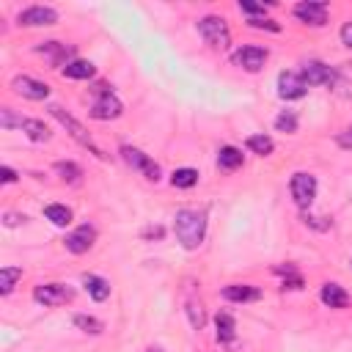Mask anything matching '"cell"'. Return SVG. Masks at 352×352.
Returning a JSON list of instances; mask_svg holds the SVG:
<instances>
[{
  "label": "cell",
  "mask_w": 352,
  "mask_h": 352,
  "mask_svg": "<svg viewBox=\"0 0 352 352\" xmlns=\"http://www.w3.org/2000/svg\"><path fill=\"white\" fill-rule=\"evenodd\" d=\"M187 314H190V322H192V327L195 330H201L204 327V308H201V302H187Z\"/></svg>",
  "instance_id": "cell-31"
},
{
  "label": "cell",
  "mask_w": 352,
  "mask_h": 352,
  "mask_svg": "<svg viewBox=\"0 0 352 352\" xmlns=\"http://www.w3.org/2000/svg\"><path fill=\"white\" fill-rule=\"evenodd\" d=\"M336 143H338L341 148H352V126L341 129V132H338V138H336Z\"/></svg>",
  "instance_id": "cell-35"
},
{
  "label": "cell",
  "mask_w": 352,
  "mask_h": 352,
  "mask_svg": "<svg viewBox=\"0 0 352 352\" xmlns=\"http://www.w3.org/2000/svg\"><path fill=\"white\" fill-rule=\"evenodd\" d=\"M82 286H85V292H88L96 302H102V300L110 297V283H107L104 278H99V275H82Z\"/></svg>",
  "instance_id": "cell-19"
},
{
  "label": "cell",
  "mask_w": 352,
  "mask_h": 352,
  "mask_svg": "<svg viewBox=\"0 0 352 352\" xmlns=\"http://www.w3.org/2000/svg\"><path fill=\"white\" fill-rule=\"evenodd\" d=\"M242 160H245L242 151L234 148V146H223L217 151V168H223V170H236L242 165Z\"/></svg>",
  "instance_id": "cell-22"
},
{
  "label": "cell",
  "mask_w": 352,
  "mask_h": 352,
  "mask_svg": "<svg viewBox=\"0 0 352 352\" xmlns=\"http://www.w3.org/2000/svg\"><path fill=\"white\" fill-rule=\"evenodd\" d=\"M267 58H270V52L264 47H253V44H245V47L234 50V55H231L234 66H239L245 72H258L267 63Z\"/></svg>",
  "instance_id": "cell-8"
},
{
  "label": "cell",
  "mask_w": 352,
  "mask_h": 352,
  "mask_svg": "<svg viewBox=\"0 0 352 352\" xmlns=\"http://www.w3.org/2000/svg\"><path fill=\"white\" fill-rule=\"evenodd\" d=\"M173 231H176V239L182 242L184 250H195L206 236V212L179 209L173 217Z\"/></svg>",
  "instance_id": "cell-1"
},
{
  "label": "cell",
  "mask_w": 352,
  "mask_h": 352,
  "mask_svg": "<svg viewBox=\"0 0 352 352\" xmlns=\"http://www.w3.org/2000/svg\"><path fill=\"white\" fill-rule=\"evenodd\" d=\"M121 157H124V162H126L129 168H135L138 173H143L148 182H160V165H157L148 154H143L140 148H135V146H121Z\"/></svg>",
  "instance_id": "cell-6"
},
{
  "label": "cell",
  "mask_w": 352,
  "mask_h": 352,
  "mask_svg": "<svg viewBox=\"0 0 352 352\" xmlns=\"http://www.w3.org/2000/svg\"><path fill=\"white\" fill-rule=\"evenodd\" d=\"M44 217H47L52 226L66 228V226L72 223V209L63 206V204H50V206H44Z\"/></svg>",
  "instance_id": "cell-23"
},
{
  "label": "cell",
  "mask_w": 352,
  "mask_h": 352,
  "mask_svg": "<svg viewBox=\"0 0 352 352\" xmlns=\"http://www.w3.org/2000/svg\"><path fill=\"white\" fill-rule=\"evenodd\" d=\"M50 116H52V118H58V121L66 126V132H69V135H72V138H74V140H77L82 148H88V151H91V154H96L99 160H107V154H104V151H102V148L94 143V138L88 135V129H85V126H82V124H80L74 116H69V113H66L60 104H50Z\"/></svg>",
  "instance_id": "cell-2"
},
{
  "label": "cell",
  "mask_w": 352,
  "mask_h": 352,
  "mask_svg": "<svg viewBox=\"0 0 352 352\" xmlns=\"http://www.w3.org/2000/svg\"><path fill=\"white\" fill-rule=\"evenodd\" d=\"M16 223H25V214H14V212H6V226H16Z\"/></svg>",
  "instance_id": "cell-38"
},
{
  "label": "cell",
  "mask_w": 352,
  "mask_h": 352,
  "mask_svg": "<svg viewBox=\"0 0 352 352\" xmlns=\"http://www.w3.org/2000/svg\"><path fill=\"white\" fill-rule=\"evenodd\" d=\"M275 129H278V132H286V135L297 132V113H294V110H283V113L275 118Z\"/></svg>",
  "instance_id": "cell-29"
},
{
  "label": "cell",
  "mask_w": 352,
  "mask_h": 352,
  "mask_svg": "<svg viewBox=\"0 0 352 352\" xmlns=\"http://www.w3.org/2000/svg\"><path fill=\"white\" fill-rule=\"evenodd\" d=\"M22 121H25V118H14L8 107H3V110H0V124H3L6 129H11V126H22Z\"/></svg>",
  "instance_id": "cell-34"
},
{
  "label": "cell",
  "mask_w": 352,
  "mask_h": 352,
  "mask_svg": "<svg viewBox=\"0 0 352 352\" xmlns=\"http://www.w3.org/2000/svg\"><path fill=\"white\" fill-rule=\"evenodd\" d=\"M308 91V82L300 72H280L278 74V96L280 99H302Z\"/></svg>",
  "instance_id": "cell-10"
},
{
  "label": "cell",
  "mask_w": 352,
  "mask_h": 352,
  "mask_svg": "<svg viewBox=\"0 0 352 352\" xmlns=\"http://www.w3.org/2000/svg\"><path fill=\"white\" fill-rule=\"evenodd\" d=\"M22 132H25L33 143L50 140V126H47L44 121H38V118H25V121H22Z\"/></svg>",
  "instance_id": "cell-21"
},
{
  "label": "cell",
  "mask_w": 352,
  "mask_h": 352,
  "mask_svg": "<svg viewBox=\"0 0 352 352\" xmlns=\"http://www.w3.org/2000/svg\"><path fill=\"white\" fill-rule=\"evenodd\" d=\"M289 190H292V198L300 209H308L316 198V176L305 173V170H297L289 182Z\"/></svg>",
  "instance_id": "cell-5"
},
{
  "label": "cell",
  "mask_w": 352,
  "mask_h": 352,
  "mask_svg": "<svg viewBox=\"0 0 352 352\" xmlns=\"http://www.w3.org/2000/svg\"><path fill=\"white\" fill-rule=\"evenodd\" d=\"M248 25L256 28V30H270V33H278V30H280L278 22H272V19H261V16H258V19H250Z\"/></svg>",
  "instance_id": "cell-32"
},
{
  "label": "cell",
  "mask_w": 352,
  "mask_h": 352,
  "mask_svg": "<svg viewBox=\"0 0 352 352\" xmlns=\"http://www.w3.org/2000/svg\"><path fill=\"white\" fill-rule=\"evenodd\" d=\"M19 278H22V267H3L0 270V294H11V289Z\"/></svg>",
  "instance_id": "cell-26"
},
{
  "label": "cell",
  "mask_w": 352,
  "mask_h": 352,
  "mask_svg": "<svg viewBox=\"0 0 352 352\" xmlns=\"http://www.w3.org/2000/svg\"><path fill=\"white\" fill-rule=\"evenodd\" d=\"M143 236H157V239H160V236H162V228H160V226H157V228H148V231H143Z\"/></svg>",
  "instance_id": "cell-39"
},
{
  "label": "cell",
  "mask_w": 352,
  "mask_h": 352,
  "mask_svg": "<svg viewBox=\"0 0 352 352\" xmlns=\"http://www.w3.org/2000/svg\"><path fill=\"white\" fill-rule=\"evenodd\" d=\"M55 173H58L63 182H69V184L80 182V176H82L80 165H74V162H55Z\"/></svg>",
  "instance_id": "cell-28"
},
{
  "label": "cell",
  "mask_w": 352,
  "mask_h": 352,
  "mask_svg": "<svg viewBox=\"0 0 352 352\" xmlns=\"http://www.w3.org/2000/svg\"><path fill=\"white\" fill-rule=\"evenodd\" d=\"M38 52L47 55V60H50L52 66H66V63H69V55H72V47H66V44H60V41H44V44L38 47Z\"/></svg>",
  "instance_id": "cell-16"
},
{
  "label": "cell",
  "mask_w": 352,
  "mask_h": 352,
  "mask_svg": "<svg viewBox=\"0 0 352 352\" xmlns=\"http://www.w3.org/2000/svg\"><path fill=\"white\" fill-rule=\"evenodd\" d=\"M195 182H198V170H195V168H176V170L170 173V184H173V187L187 190V187H192Z\"/></svg>",
  "instance_id": "cell-25"
},
{
  "label": "cell",
  "mask_w": 352,
  "mask_h": 352,
  "mask_svg": "<svg viewBox=\"0 0 352 352\" xmlns=\"http://www.w3.org/2000/svg\"><path fill=\"white\" fill-rule=\"evenodd\" d=\"M302 80L308 85H333L336 82V72L330 66H324L322 60H308L302 69H300Z\"/></svg>",
  "instance_id": "cell-14"
},
{
  "label": "cell",
  "mask_w": 352,
  "mask_h": 352,
  "mask_svg": "<svg viewBox=\"0 0 352 352\" xmlns=\"http://www.w3.org/2000/svg\"><path fill=\"white\" fill-rule=\"evenodd\" d=\"M94 91H96V99L91 104V118H96V121H113V118H118L124 113L121 99L107 85H96Z\"/></svg>",
  "instance_id": "cell-4"
},
{
  "label": "cell",
  "mask_w": 352,
  "mask_h": 352,
  "mask_svg": "<svg viewBox=\"0 0 352 352\" xmlns=\"http://www.w3.org/2000/svg\"><path fill=\"white\" fill-rule=\"evenodd\" d=\"M72 297H74V292L66 283H41V286L33 289V300L41 302V305H47V308L66 305Z\"/></svg>",
  "instance_id": "cell-7"
},
{
  "label": "cell",
  "mask_w": 352,
  "mask_h": 352,
  "mask_svg": "<svg viewBox=\"0 0 352 352\" xmlns=\"http://www.w3.org/2000/svg\"><path fill=\"white\" fill-rule=\"evenodd\" d=\"M198 33L214 50H228V44H231V30H228V25H226L223 16H214V14L201 16L198 19Z\"/></svg>",
  "instance_id": "cell-3"
},
{
  "label": "cell",
  "mask_w": 352,
  "mask_h": 352,
  "mask_svg": "<svg viewBox=\"0 0 352 352\" xmlns=\"http://www.w3.org/2000/svg\"><path fill=\"white\" fill-rule=\"evenodd\" d=\"M94 239H96V228L85 223V226L74 228L72 234H66L63 242H66V250H69V253H77V256H80V253H88V250L94 248Z\"/></svg>",
  "instance_id": "cell-13"
},
{
  "label": "cell",
  "mask_w": 352,
  "mask_h": 352,
  "mask_svg": "<svg viewBox=\"0 0 352 352\" xmlns=\"http://www.w3.org/2000/svg\"><path fill=\"white\" fill-rule=\"evenodd\" d=\"M16 22H19V25H25V28L55 25V22H58V11H55V8H50V6H30V8L19 11Z\"/></svg>",
  "instance_id": "cell-12"
},
{
  "label": "cell",
  "mask_w": 352,
  "mask_h": 352,
  "mask_svg": "<svg viewBox=\"0 0 352 352\" xmlns=\"http://www.w3.org/2000/svg\"><path fill=\"white\" fill-rule=\"evenodd\" d=\"M0 182H3V184H11V182H16V173H14V168L3 165V168H0Z\"/></svg>",
  "instance_id": "cell-37"
},
{
  "label": "cell",
  "mask_w": 352,
  "mask_h": 352,
  "mask_svg": "<svg viewBox=\"0 0 352 352\" xmlns=\"http://www.w3.org/2000/svg\"><path fill=\"white\" fill-rule=\"evenodd\" d=\"M74 327H80L82 333H91V336H99L102 330H104V324L99 322V319H94V316H85V314H74Z\"/></svg>",
  "instance_id": "cell-27"
},
{
  "label": "cell",
  "mask_w": 352,
  "mask_h": 352,
  "mask_svg": "<svg viewBox=\"0 0 352 352\" xmlns=\"http://www.w3.org/2000/svg\"><path fill=\"white\" fill-rule=\"evenodd\" d=\"M94 72H96V69H94V63H91V60H77V58H74V60H69V63L60 69V74H63V77H69V80H91V77H94Z\"/></svg>",
  "instance_id": "cell-18"
},
{
  "label": "cell",
  "mask_w": 352,
  "mask_h": 352,
  "mask_svg": "<svg viewBox=\"0 0 352 352\" xmlns=\"http://www.w3.org/2000/svg\"><path fill=\"white\" fill-rule=\"evenodd\" d=\"M239 11L250 14L253 19H258V14H264V6L261 3H248V0H239Z\"/></svg>",
  "instance_id": "cell-33"
},
{
  "label": "cell",
  "mask_w": 352,
  "mask_h": 352,
  "mask_svg": "<svg viewBox=\"0 0 352 352\" xmlns=\"http://www.w3.org/2000/svg\"><path fill=\"white\" fill-rule=\"evenodd\" d=\"M294 16L305 25L319 28V25L327 22V3L324 0H302V3L294 6Z\"/></svg>",
  "instance_id": "cell-9"
},
{
  "label": "cell",
  "mask_w": 352,
  "mask_h": 352,
  "mask_svg": "<svg viewBox=\"0 0 352 352\" xmlns=\"http://www.w3.org/2000/svg\"><path fill=\"white\" fill-rule=\"evenodd\" d=\"M223 297L231 300V302H253L261 297V292L256 286H248V283H231L223 289Z\"/></svg>",
  "instance_id": "cell-17"
},
{
  "label": "cell",
  "mask_w": 352,
  "mask_h": 352,
  "mask_svg": "<svg viewBox=\"0 0 352 352\" xmlns=\"http://www.w3.org/2000/svg\"><path fill=\"white\" fill-rule=\"evenodd\" d=\"M245 146H248L253 154H261V157L272 154V148H275V143H272L270 135H250V138L245 140Z\"/></svg>",
  "instance_id": "cell-24"
},
{
  "label": "cell",
  "mask_w": 352,
  "mask_h": 352,
  "mask_svg": "<svg viewBox=\"0 0 352 352\" xmlns=\"http://www.w3.org/2000/svg\"><path fill=\"white\" fill-rule=\"evenodd\" d=\"M214 327H217V341H220V344L234 341V336H236V322H234L231 314H217V316H214Z\"/></svg>",
  "instance_id": "cell-20"
},
{
  "label": "cell",
  "mask_w": 352,
  "mask_h": 352,
  "mask_svg": "<svg viewBox=\"0 0 352 352\" xmlns=\"http://www.w3.org/2000/svg\"><path fill=\"white\" fill-rule=\"evenodd\" d=\"M341 44L352 50V22H344V28H341Z\"/></svg>",
  "instance_id": "cell-36"
},
{
  "label": "cell",
  "mask_w": 352,
  "mask_h": 352,
  "mask_svg": "<svg viewBox=\"0 0 352 352\" xmlns=\"http://www.w3.org/2000/svg\"><path fill=\"white\" fill-rule=\"evenodd\" d=\"M11 88H14L19 96L33 99V102H41V99H47V96H50V85H47V82H41V80H33V77H28V74L14 77V80H11Z\"/></svg>",
  "instance_id": "cell-11"
},
{
  "label": "cell",
  "mask_w": 352,
  "mask_h": 352,
  "mask_svg": "<svg viewBox=\"0 0 352 352\" xmlns=\"http://www.w3.org/2000/svg\"><path fill=\"white\" fill-rule=\"evenodd\" d=\"M319 300H322L327 308H346V305H349V294H346L344 286H338V283H324L322 292H319Z\"/></svg>",
  "instance_id": "cell-15"
},
{
  "label": "cell",
  "mask_w": 352,
  "mask_h": 352,
  "mask_svg": "<svg viewBox=\"0 0 352 352\" xmlns=\"http://www.w3.org/2000/svg\"><path fill=\"white\" fill-rule=\"evenodd\" d=\"M275 272L283 275V286H289V289H302V275H300L292 264H286V267H275Z\"/></svg>",
  "instance_id": "cell-30"
}]
</instances>
